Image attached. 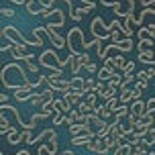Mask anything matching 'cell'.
I'll return each instance as SVG.
<instances>
[{"label": "cell", "instance_id": "1", "mask_svg": "<svg viewBox=\"0 0 155 155\" xmlns=\"http://www.w3.org/2000/svg\"><path fill=\"white\" fill-rule=\"evenodd\" d=\"M0 80H2V86H4L6 90H15V92L29 84L27 71L23 70L21 63H6V65H2Z\"/></svg>", "mask_w": 155, "mask_h": 155}, {"label": "cell", "instance_id": "7", "mask_svg": "<svg viewBox=\"0 0 155 155\" xmlns=\"http://www.w3.org/2000/svg\"><path fill=\"white\" fill-rule=\"evenodd\" d=\"M47 88H51L53 92H61V94H65V92H70L71 90V82L70 80H49L47 78Z\"/></svg>", "mask_w": 155, "mask_h": 155}, {"label": "cell", "instance_id": "29", "mask_svg": "<svg viewBox=\"0 0 155 155\" xmlns=\"http://www.w3.org/2000/svg\"><path fill=\"white\" fill-rule=\"evenodd\" d=\"M100 98H102L104 102L112 100V98H116V90H114V88H106V90H104V94H102Z\"/></svg>", "mask_w": 155, "mask_h": 155}, {"label": "cell", "instance_id": "46", "mask_svg": "<svg viewBox=\"0 0 155 155\" xmlns=\"http://www.w3.org/2000/svg\"><path fill=\"white\" fill-rule=\"evenodd\" d=\"M147 71H149V76H151V78H155V68H153V65H151Z\"/></svg>", "mask_w": 155, "mask_h": 155}, {"label": "cell", "instance_id": "32", "mask_svg": "<svg viewBox=\"0 0 155 155\" xmlns=\"http://www.w3.org/2000/svg\"><path fill=\"white\" fill-rule=\"evenodd\" d=\"M149 71L147 70H143V71H137V76H135V80H137V82H149Z\"/></svg>", "mask_w": 155, "mask_h": 155}, {"label": "cell", "instance_id": "15", "mask_svg": "<svg viewBox=\"0 0 155 155\" xmlns=\"http://www.w3.org/2000/svg\"><path fill=\"white\" fill-rule=\"evenodd\" d=\"M131 114V106H127V104H118V108L114 110V120L116 123H120L124 116Z\"/></svg>", "mask_w": 155, "mask_h": 155}, {"label": "cell", "instance_id": "30", "mask_svg": "<svg viewBox=\"0 0 155 155\" xmlns=\"http://www.w3.org/2000/svg\"><path fill=\"white\" fill-rule=\"evenodd\" d=\"M145 153H149V151L141 149L139 145H131V143H129V155H145Z\"/></svg>", "mask_w": 155, "mask_h": 155}, {"label": "cell", "instance_id": "8", "mask_svg": "<svg viewBox=\"0 0 155 155\" xmlns=\"http://www.w3.org/2000/svg\"><path fill=\"white\" fill-rule=\"evenodd\" d=\"M86 147H88V151H92V153H100V155H106L110 151L106 139H92Z\"/></svg>", "mask_w": 155, "mask_h": 155}, {"label": "cell", "instance_id": "9", "mask_svg": "<svg viewBox=\"0 0 155 155\" xmlns=\"http://www.w3.org/2000/svg\"><path fill=\"white\" fill-rule=\"evenodd\" d=\"M82 96H86V90H70V92L61 94V98L68 102V104H70V108L82 102Z\"/></svg>", "mask_w": 155, "mask_h": 155}, {"label": "cell", "instance_id": "25", "mask_svg": "<svg viewBox=\"0 0 155 155\" xmlns=\"http://www.w3.org/2000/svg\"><path fill=\"white\" fill-rule=\"evenodd\" d=\"M6 141L10 145H18V143H21V133L16 131V129H10V133L6 135Z\"/></svg>", "mask_w": 155, "mask_h": 155}, {"label": "cell", "instance_id": "45", "mask_svg": "<svg viewBox=\"0 0 155 155\" xmlns=\"http://www.w3.org/2000/svg\"><path fill=\"white\" fill-rule=\"evenodd\" d=\"M2 155H4V153H2ZM15 155H31V153H29L27 149H21V151H18V153H15Z\"/></svg>", "mask_w": 155, "mask_h": 155}, {"label": "cell", "instance_id": "40", "mask_svg": "<svg viewBox=\"0 0 155 155\" xmlns=\"http://www.w3.org/2000/svg\"><path fill=\"white\" fill-rule=\"evenodd\" d=\"M100 4H102V6H110V8H114L116 4H120V0H100Z\"/></svg>", "mask_w": 155, "mask_h": 155}, {"label": "cell", "instance_id": "14", "mask_svg": "<svg viewBox=\"0 0 155 155\" xmlns=\"http://www.w3.org/2000/svg\"><path fill=\"white\" fill-rule=\"evenodd\" d=\"M65 123H68V127H70V124H76V123H86V114H82L78 108L76 110L71 108V112L68 114V120H65Z\"/></svg>", "mask_w": 155, "mask_h": 155}, {"label": "cell", "instance_id": "24", "mask_svg": "<svg viewBox=\"0 0 155 155\" xmlns=\"http://www.w3.org/2000/svg\"><path fill=\"white\" fill-rule=\"evenodd\" d=\"M143 39H155L153 33L149 31V27H141V29H137V41H143Z\"/></svg>", "mask_w": 155, "mask_h": 155}, {"label": "cell", "instance_id": "28", "mask_svg": "<svg viewBox=\"0 0 155 155\" xmlns=\"http://www.w3.org/2000/svg\"><path fill=\"white\" fill-rule=\"evenodd\" d=\"M120 76H123V74H114V76L110 78L108 80V88H118V86H123V82H120Z\"/></svg>", "mask_w": 155, "mask_h": 155}, {"label": "cell", "instance_id": "10", "mask_svg": "<svg viewBox=\"0 0 155 155\" xmlns=\"http://www.w3.org/2000/svg\"><path fill=\"white\" fill-rule=\"evenodd\" d=\"M51 25H53L55 29H59V27H63L65 25V12H63L61 8L55 4L53 6V15H51Z\"/></svg>", "mask_w": 155, "mask_h": 155}, {"label": "cell", "instance_id": "33", "mask_svg": "<svg viewBox=\"0 0 155 155\" xmlns=\"http://www.w3.org/2000/svg\"><path fill=\"white\" fill-rule=\"evenodd\" d=\"M31 141H33L31 131H21V143H27V145H31Z\"/></svg>", "mask_w": 155, "mask_h": 155}, {"label": "cell", "instance_id": "12", "mask_svg": "<svg viewBox=\"0 0 155 155\" xmlns=\"http://www.w3.org/2000/svg\"><path fill=\"white\" fill-rule=\"evenodd\" d=\"M145 112H147V102H143V100H133V104H131V114L143 116Z\"/></svg>", "mask_w": 155, "mask_h": 155}, {"label": "cell", "instance_id": "27", "mask_svg": "<svg viewBox=\"0 0 155 155\" xmlns=\"http://www.w3.org/2000/svg\"><path fill=\"white\" fill-rule=\"evenodd\" d=\"M118 49H120V53H129L133 49V39H123L118 43Z\"/></svg>", "mask_w": 155, "mask_h": 155}, {"label": "cell", "instance_id": "16", "mask_svg": "<svg viewBox=\"0 0 155 155\" xmlns=\"http://www.w3.org/2000/svg\"><path fill=\"white\" fill-rule=\"evenodd\" d=\"M127 59L123 57V53H118V55H112V68H114L118 74H123V70H124V65H127Z\"/></svg>", "mask_w": 155, "mask_h": 155}, {"label": "cell", "instance_id": "11", "mask_svg": "<svg viewBox=\"0 0 155 155\" xmlns=\"http://www.w3.org/2000/svg\"><path fill=\"white\" fill-rule=\"evenodd\" d=\"M55 135V129H43V131L39 133V137H35V139L31 141V145H43V141H47V139H51Z\"/></svg>", "mask_w": 155, "mask_h": 155}, {"label": "cell", "instance_id": "17", "mask_svg": "<svg viewBox=\"0 0 155 155\" xmlns=\"http://www.w3.org/2000/svg\"><path fill=\"white\" fill-rule=\"evenodd\" d=\"M84 133H88V127H86V123L70 124V135H71V137H80V135H84Z\"/></svg>", "mask_w": 155, "mask_h": 155}, {"label": "cell", "instance_id": "36", "mask_svg": "<svg viewBox=\"0 0 155 155\" xmlns=\"http://www.w3.org/2000/svg\"><path fill=\"white\" fill-rule=\"evenodd\" d=\"M114 155H129V143H123V145L114 151Z\"/></svg>", "mask_w": 155, "mask_h": 155}, {"label": "cell", "instance_id": "48", "mask_svg": "<svg viewBox=\"0 0 155 155\" xmlns=\"http://www.w3.org/2000/svg\"><path fill=\"white\" fill-rule=\"evenodd\" d=\"M10 2H15V4H27V0H10Z\"/></svg>", "mask_w": 155, "mask_h": 155}, {"label": "cell", "instance_id": "38", "mask_svg": "<svg viewBox=\"0 0 155 155\" xmlns=\"http://www.w3.org/2000/svg\"><path fill=\"white\" fill-rule=\"evenodd\" d=\"M147 112H149V114H155V98H153V96L147 100Z\"/></svg>", "mask_w": 155, "mask_h": 155}, {"label": "cell", "instance_id": "39", "mask_svg": "<svg viewBox=\"0 0 155 155\" xmlns=\"http://www.w3.org/2000/svg\"><path fill=\"white\" fill-rule=\"evenodd\" d=\"M43 145H45V149H47V153H49V155L57 153V145H53V143H43Z\"/></svg>", "mask_w": 155, "mask_h": 155}, {"label": "cell", "instance_id": "21", "mask_svg": "<svg viewBox=\"0 0 155 155\" xmlns=\"http://www.w3.org/2000/svg\"><path fill=\"white\" fill-rule=\"evenodd\" d=\"M70 82H71V90H86V78L74 76L70 78Z\"/></svg>", "mask_w": 155, "mask_h": 155}, {"label": "cell", "instance_id": "6", "mask_svg": "<svg viewBox=\"0 0 155 155\" xmlns=\"http://www.w3.org/2000/svg\"><path fill=\"white\" fill-rule=\"evenodd\" d=\"M86 127L90 129V131H94L96 135H98V131H102V129H108L110 124L104 120V118H100L98 114H94V112H90V114L86 116Z\"/></svg>", "mask_w": 155, "mask_h": 155}, {"label": "cell", "instance_id": "47", "mask_svg": "<svg viewBox=\"0 0 155 155\" xmlns=\"http://www.w3.org/2000/svg\"><path fill=\"white\" fill-rule=\"evenodd\" d=\"M149 31L153 33V37H155V23H151V25H149Z\"/></svg>", "mask_w": 155, "mask_h": 155}, {"label": "cell", "instance_id": "3", "mask_svg": "<svg viewBox=\"0 0 155 155\" xmlns=\"http://www.w3.org/2000/svg\"><path fill=\"white\" fill-rule=\"evenodd\" d=\"M68 49H70V55H84L88 53L86 49V39H84V31L80 27H71L70 33H68Z\"/></svg>", "mask_w": 155, "mask_h": 155}, {"label": "cell", "instance_id": "50", "mask_svg": "<svg viewBox=\"0 0 155 155\" xmlns=\"http://www.w3.org/2000/svg\"><path fill=\"white\" fill-rule=\"evenodd\" d=\"M147 155H155V151H149V153H147Z\"/></svg>", "mask_w": 155, "mask_h": 155}, {"label": "cell", "instance_id": "41", "mask_svg": "<svg viewBox=\"0 0 155 155\" xmlns=\"http://www.w3.org/2000/svg\"><path fill=\"white\" fill-rule=\"evenodd\" d=\"M61 74H63V70H55V71H51V74H49V80H59V78H61Z\"/></svg>", "mask_w": 155, "mask_h": 155}, {"label": "cell", "instance_id": "4", "mask_svg": "<svg viewBox=\"0 0 155 155\" xmlns=\"http://www.w3.org/2000/svg\"><path fill=\"white\" fill-rule=\"evenodd\" d=\"M90 31H92L94 39H98V41H106V39H110V31H108V27L104 25V21H102L100 16H96L92 23H90Z\"/></svg>", "mask_w": 155, "mask_h": 155}, {"label": "cell", "instance_id": "2", "mask_svg": "<svg viewBox=\"0 0 155 155\" xmlns=\"http://www.w3.org/2000/svg\"><path fill=\"white\" fill-rule=\"evenodd\" d=\"M39 63L47 68V70H63L68 63H71V55H68L65 59H59V55H57V49H45L43 53L39 55Z\"/></svg>", "mask_w": 155, "mask_h": 155}, {"label": "cell", "instance_id": "44", "mask_svg": "<svg viewBox=\"0 0 155 155\" xmlns=\"http://www.w3.org/2000/svg\"><path fill=\"white\" fill-rule=\"evenodd\" d=\"M137 88H139V90H145V88H147V82H137Z\"/></svg>", "mask_w": 155, "mask_h": 155}, {"label": "cell", "instance_id": "18", "mask_svg": "<svg viewBox=\"0 0 155 155\" xmlns=\"http://www.w3.org/2000/svg\"><path fill=\"white\" fill-rule=\"evenodd\" d=\"M25 8H27V12L33 15V16H39V12H41V4H39V0H27Z\"/></svg>", "mask_w": 155, "mask_h": 155}, {"label": "cell", "instance_id": "43", "mask_svg": "<svg viewBox=\"0 0 155 155\" xmlns=\"http://www.w3.org/2000/svg\"><path fill=\"white\" fill-rule=\"evenodd\" d=\"M86 70H88V74H98V68H96V63H88V65H86Z\"/></svg>", "mask_w": 155, "mask_h": 155}, {"label": "cell", "instance_id": "23", "mask_svg": "<svg viewBox=\"0 0 155 155\" xmlns=\"http://www.w3.org/2000/svg\"><path fill=\"white\" fill-rule=\"evenodd\" d=\"M10 129H12V127H10V123H8L6 114L2 112V114H0V133H2V135H8V133H10Z\"/></svg>", "mask_w": 155, "mask_h": 155}, {"label": "cell", "instance_id": "37", "mask_svg": "<svg viewBox=\"0 0 155 155\" xmlns=\"http://www.w3.org/2000/svg\"><path fill=\"white\" fill-rule=\"evenodd\" d=\"M0 15H2V16H6V18H12V16H15L16 12L12 10V8H6V6H4L2 10H0Z\"/></svg>", "mask_w": 155, "mask_h": 155}, {"label": "cell", "instance_id": "5", "mask_svg": "<svg viewBox=\"0 0 155 155\" xmlns=\"http://www.w3.org/2000/svg\"><path fill=\"white\" fill-rule=\"evenodd\" d=\"M41 31H43V33L47 35V37L51 39V43L55 45V49H63V47H68V39L61 37L59 33L55 31V27H53L51 23L47 25V27H41Z\"/></svg>", "mask_w": 155, "mask_h": 155}, {"label": "cell", "instance_id": "26", "mask_svg": "<svg viewBox=\"0 0 155 155\" xmlns=\"http://www.w3.org/2000/svg\"><path fill=\"white\" fill-rule=\"evenodd\" d=\"M129 100H133V88H124V90H120L118 102H120V104H127Z\"/></svg>", "mask_w": 155, "mask_h": 155}, {"label": "cell", "instance_id": "22", "mask_svg": "<svg viewBox=\"0 0 155 155\" xmlns=\"http://www.w3.org/2000/svg\"><path fill=\"white\" fill-rule=\"evenodd\" d=\"M137 61H139V63H151V65L155 68V55H153V51H145V53H139Z\"/></svg>", "mask_w": 155, "mask_h": 155}, {"label": "cell", "instance_id": "20", "mask_svg": "<svg viewBox=\"0 0 155 155\" xmlns=\"http://www.w3.org/2000/svg\"><path fill=\"white\" fill-rule=\"evenodd\" d=\"M71 76H78V74H80V70H82V68H84V65H82V55H71Z\"/></svg>", "mask_w": 155, "mask_h": 155}, {"label": "cell", "instance_id": "31", "mask_svg": "<svg viewBox=\"0 0 155 155\" xmlns=\"http://www.w3.org/2000/svg\"><path fill=\"white\" fill-rule=\"evenodd\" d=\"M51 118H53V124H55V127H57V124H61V123H65V120H68V116H65V114H61V112H55V114L51 116Z\"/></svg>", "mask_w": 155, "mask_h": 155}, {"label": "cell", "instance_id": "19", "mask_svg": "<svg viewBox=\"0 0 155 155\" xmlns=\"http://www.w3.org/2000/svg\"><path fill=\"white\" fill-rule=\"evenodd\" d=\"M153 39H143V41H137V49H139V53H145V51H153Z\"/></svg>", "mask_w": 155, "mask_h": 155}, {"label": "cell", "instance_id": "34", "mask_svg": "<svg viewBox=\"0 0 155 155\" xmlns=\"http://www.w3.org/2000/svg\"><path fill=\"white\" fill-rule=\"evenodd\" d=\"M135 63H137V61H129L127 65H124V70H123V78H127V76H131V74H133V70H135Z\"/></svg>", "mask_w": 155, "mask_h": 155}, {"label": "cell", "instance_id": "42", "mask_svg": "<svg viewBox=\"0 0 155 155\" xmlns=\"http://www.w3.org/2000/svg\"><path fill=\"white\" fill-rule=\"evenodd\" d=\"M141 94H143V90H139L137 86L133 88V100H141Z\"/></svg>", "mask_w": 155, "mask_h": 155}, {"label": "cell", "instance_id": "49", "mask_svg": "<svg viewBox=\"0 0 155 155\" xmlns=\"http://www.w3.org/2000/svg\"><path fill=\"white\" fill-rule=\"evenodd\" d=\"M82 2H84V4H90V2H92V0H82Z\"/></svg>", "mask_w": 155, "mask_h": 155}, {"label": "cell", "instance_id": "13", "mask_svg": "<svg viewBox=\"0 0 155 155\" xmlns=\"http://www.w3.org/2000/svg\"><path fill=\"white\" fill-rule=\"evenodd\" d=\"M53 110H55V112H61V114H70V112H71L70 104L63 100V98H55V100H53Z\"/></svg>", "mask_w": 155, "mask_h": 155}, {"label": "cell", "instance_id": "35", "mask_svg": "<svg viewBox=\"0 0 155 155\" xmlns=\"http://www.w3.org/2000/svg\"><path fill=\"white\" fill-rule=\"evenodd\" d=\"M78 110H80L82 114H86V116H88L90 112H92V110H90V106H88V102H84V100H82L80 104H78Z\"/></svg>", "mask_w": 155, "mask_h": 155}]
</instances>
